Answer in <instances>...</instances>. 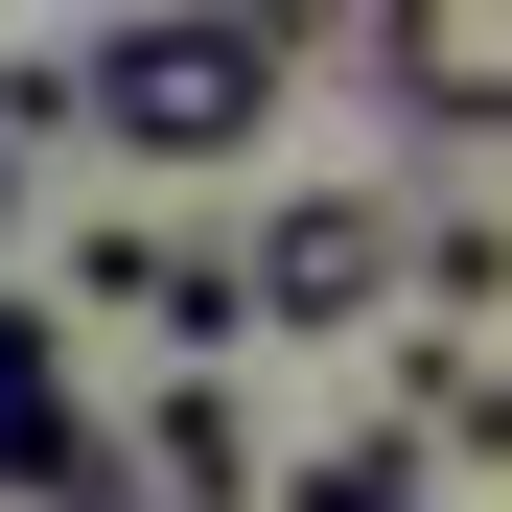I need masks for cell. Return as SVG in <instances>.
Masks as SVG:
<instances>
[{
  "label": "cell",
  "instance_id": "7",
  "mask_svg": "<svg viewBox=\"0 0 512 512\" xmlns=\"http://www.w3.org/2000/svg\"><path fill=\"white\" fill-rule=\"evenodd\" d=\"M419 419H443V443L512 419V350H489V326H419Z\"/></svg>",
  "mask_w": 512,
  "mask_h": 512
},
{
  "label": "cell",
  "instance_id": "9",
  "mask_svg": "<svg viewBox=\"0 0 512 512\" xmlns=\"http://www.w3.org/2000/svg\"><path fill=\"white\" fill-rule=\"evenodd\" d=\"M0 256H24V140H0Z\"/></svg>",
  "mask_w": 512,
  "mask_h": 512
},
{
  "label": "cell",
  "instance_id": "3",
  "mask_svg": "<svg viewBox=\"0 0 512 512\" xmlns=\"http://www.w3.org/2000/svg\"><path fill=\"white\" fill-rule=\"evenodd\" d=\"M326 47H350L396 117H443V140L512 117V24H489V0H373V24H326Z\"/></svg>",
  "mask_w": 512,
  "mask_h": 512
},
{
  "label": "cell",
  "instance_id": "5",
  "mask_svg": "<svg viewBox=\"0 0 512 512\" xmlns=\"http://www.w3.org/2000/svg\"><path fill=\"white\" fill-rule=\"evenodd\" d=\"M117 489H140V512H256L280 466H256V419H233L210 373H163V396H140V443H117Z\"/></svg>",
  "mask_w": 512,
  "mask_h": 512
},
{
  "label": "cell",
  "instance_id": "4",
  "mask_svg": "<svg viewBox=\"0 0 512 512\" xmlns=\"http://www.w3.org/2000/svg\"><path fill=\"white\" fill-rule=\"evenodd\" d=\"M70 280H94L117 326H163V350H256V326H233V233H94V256H70Z\"/></svg>",
  "mask_w": 512,
  "mask_h": 512
},
{
  "label": "cell",
  "instance_id": "8",
  "mask_svg": "<svg viewBox=\"0 0 512 512\" xmlns=\"http://www.w3.org/2000/svg\"><path fill=\"white\" fill-rule=\"evenodd\" d=\"M256 512H443V489H419L396 443H326V466H280V489H256Z\"/></svg>",
  "mask_w": 512,
  "mask_h": 512
},
{
  "label": "cell",
  "instance_id": "6",
  "mask_svg": "<svg viewBox=\"0 0 512 512\" xmlns=\"http://www.w3.org/2000/svg\"><path fill=\"white\" fill-rule=\"evenodd\" d=\"M396 280H419V326H489V303H512V233H489V210H419Z\"/></svg>",
  "mask_w": 512,
  "mask_h": 512
},
{
  "label": "cell",
  "instance_id": "10",
  "mask_svg": "<svg viewBox=\"0 0 512 512\" xmlns=\"http://www.w3.org/2000/svg\"><path fill=\"white\" fill-rule=\"evenodd\" d=\"M94 512H140V489H94Z\"/></svg>",
  "mask_w": 512,
  "mask_h": 512
},
{
  "label": "cell",
  "instance_id": "2",
  "mask_svg": "<svg viewBox=\"0 0 512 512\" xmlns=\"http://www.w3.org/2000/svg\"><path fill=\"white\" fill-rule=\"evenodd\" d=\"M396 303V187H280L233 233V326H280V350H350Z\"/></svg>",
  "mask_w": 512,
  "mask_h": 512
},
{
  "label": "cell",
  "instance_id": "1",
  "mask_svg": "<svg viewBox=\"0 0 512 512\" xmlns=\"http://www.w3.org/2000/svg\"><path fill=\"white\" fill-rule=\"evenodd\" d=\"M326 24H280V0H163V24H94L70 47V117H94L117 163H233V140H280V70Z\"/></svg>",
  "mask_w": 512,
  "mask_h": 512
}]
</instances>
